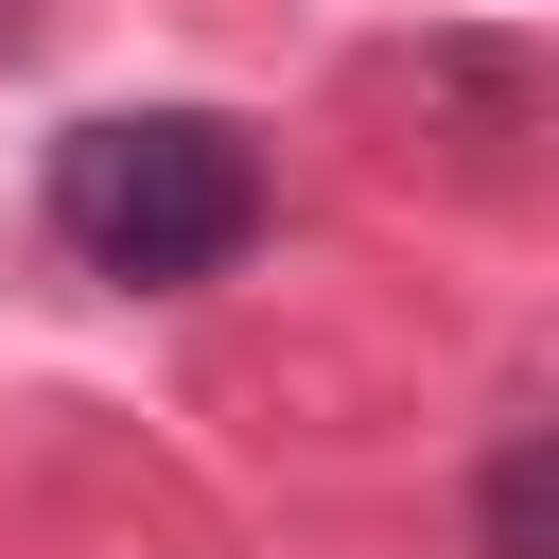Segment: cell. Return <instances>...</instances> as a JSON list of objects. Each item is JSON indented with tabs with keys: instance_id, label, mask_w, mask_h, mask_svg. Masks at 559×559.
Returning a JSON list of instances; mask_svg holds the SVG:
<instances>
[{
	"instance_id": "6da1fadb",
	"label": "cell",
	"mask_w": 559,
	"mask_h": 559,
	"mask_svg": "<svg viewBox=\"0 0 559 559\" xmlns=\"http://www.w3.org/2000/svg\"><path fill=\"white\" fill-rule=\"evenodd\" d=\"M262 210H280V175H262V140L227 105H105V122L52 140V245L87 280H122V297L227 280L262 245Z\"/></svg>"
},
{
	"instance_id": "7a4b0ae2",
	"label": "cell",
	"mask_w": 559,
	"mask_h": 559,
	"mask_svg": "<svg viewBox=\"0 0 559 559\" xmlns=\"http://www.w3.org/2000/svg\"><path fill=\"white\" fill-rule=\"evenodd\" d=\"M542 489H559V454H542V419H507V437H489V472H472V559H559Z\"/></svg>"
},
{
	"instance_id": "3957f363",
	"label": "cell",
	"mask_w": 559,
	"mask_h": 559,
	"mask_svg": "<svg viewBox=\"0 0 559 559\" xmlns=\"http://www.w3.org/2000/svg\"><path fill=\"white\" fill-rule=\"evenodd\" d=\"M419 70H437V87H454V105H472V157H507V140H524V122H542V70H524V52H507V35H437V52H419Z\"/></svg>"
},
{
	"instance_id": "277c9868",
	"label": "cell",
	"mask_w": 559,
	"mask_h": 559,
	"mask_svg": "<svg viewBox=\"0 0 559 559\" xmlns=\"http://www.w3.org/2000/svg\"><path fill=\"white\" fill-rule=\"evenodd\" d=\"M17 35H35V0H0V52H17Z\"/></svg>"
}]
</instances>
